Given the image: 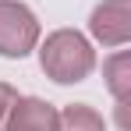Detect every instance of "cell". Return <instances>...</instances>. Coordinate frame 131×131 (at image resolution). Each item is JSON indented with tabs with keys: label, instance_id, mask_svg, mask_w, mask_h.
Here are the masks:
<instances>
[{
	"label": "cell",
	"instance_id": "cell-2",
	"mask_svg": "<svg viewBox=\"0 0 131 131\" xmlns=\"http://www.w3.org/2000/svg\"><path fill=\"white\" fill-rule=\"evenodd\" d=\"M39 43V21L18 0H0V53L4 57H25Z\"/></svg>",
	"mask_w": 131,
	"mask_h": 131
},
{
	"label": "cell",
	"instance_id": "cell-5",
	"mask_svg": "<svg viewBox=\"0 0 131 131\" xmlns=\"http://www.w3.org/2000/svg\"><path fill=\"white\" fill-rule=\"evenodd\" d=\"M106 85L117 99V106H128V96H131V57L128 53H113L106 60Z\"/></svg>",
	"mask_w": 131,
	"mask_h": 131
},
{
	"label": "cell",
	"instance_id": "cell-3",
	"mask_svg": "<svg viewBox=\"0 0 131 131\" xmlns=\"http://www.w3.org/2000/svg\"><path fill=\"white\" fill-rule=\"evenodd\" d=\"M89 28L103 46H124L131 39V4L128 0H103L92 11Z\"/></svg>",
	"mask_w": 131,
	"mask_h": 131
},
{
	"label": "cell",
	"instance_id": "cell-6",
	"mask_svg": "<svg viewBox=\"0 0 131 131\" xmlns=\"http://www.w3.org/2000/svg\"><path fill=\"white\" fill-rule=\"evenodd\" d=\"M57 131H106V124H103V117H99L92 106L74 103V106H67L64 113H60Z\"/></svg>",
	"mask_w": 131,
	"mask_h": 131
},
{
	"label": "cell",
	"instance_id": "cell-1",
	"mask_svg": "<svg viewBox=\"0 0 131 131\" xmlns=\"http://www.w3.org/2000/svg\"><path fill=\"white\" fill-rule=\"evenodd\" d=\"M39 60H43V71L53 82H60V85L82 82V78H89V71L96 67L92 46L85 43V36H78L71 28H60V32H53L46 39L43 50H39Z\"/></svg>",
	"mask_w": 131,
	"mask_h": 131
},
{
	"label": "cell",
	"instance_id": "cell-7",
	"mask_svg": "<svg viewBox=\"0 0 131 131\" xmlns=\"http://www.w3.org/2000/svg\"><path fill=\"white\" fill-rule=\"evenodd\" d=\"M14 99H18V92L0 82V131H4V124H7V113H11V106H14Z\"/></svg>",
	"mask_w": 131,
	"mask_h": 131
},
{
	"label": "cell",
	"instance_id": "cell-4",
	"mask_svg": "<svg viewBox=\"0 0 131 131\" xmlns=\"http://www.w3.org/2000/svg\"><path fill=\"white\" fill-rule=\"evenodd\" d=\"M60 113L43 99H14L4 131H57Z\"/></svg>",
	"mask_w": 131,
	"mask_h": 131
}]
</instances>
